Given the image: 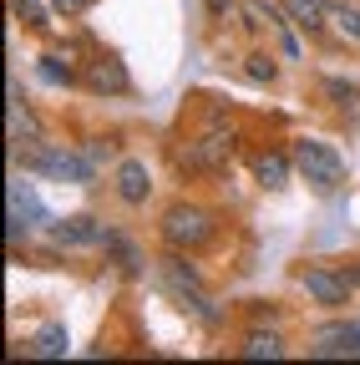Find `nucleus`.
I'll list each match as a JSON object with an SVG mask.
<instances>
[{"label": "nucleus", "instance_id": "obj_1", "mask_svg": "<svg viewBox=\"0 0 360 365\" xmlns=\"http://www.w3.org/2000/svg\"><path fill=\"white\" fill-rule=\"evenodd\" d=\"M158 234H163V244L168 249H203L213 234H218V223H213V213L208 208H198V203H173L168 213H163V223H158Z\"/></svg>", "mask_w": 360, "mask_h": 365}, {"label": "nucleus", "instance_id": "obj_2", "mask_svg": "<svg viewBox=\"0 0 360 365\" xmlns=\"http://www.w3.org/2000/svg\"><path fill=\"white\" fill-rule=\"evenodd\" d=\"M229 158H234V127H223V122H208L193 143L178 148V168L183 173H218Z\"/></svg>", "mask_w": 360, "mask_h": 365}, {"label": "nucleus", "instance_id": "obj_3", "mask_svg": "<svg viewBox=\"0 0 360 365\" xmlns=\"http://www.w3.org/2000/svg\"><path fill=\"white\" fill-rule=\"evenodd\" d=\"M163 284L173 289V299L183 304V309H193L203 325H218V309L208 304V294H203V284H198V269L183 259V249H173V254L163 259Z\"/></svg>", "mask_w": 360, "mask_h": 365}, {"label": "nucleus", "instance_id": "obj_4", "mask_svg": "<svg viewBox=\"0 0 360 365\" xmlns=\"http://www.w3.org/2000/svg\"><path fill=\"white\" fill-rule=\"evenodd\" d=\"M294 168H299L320 193H335L340 182H345V163H340L325 143H309V137H304V143H294Z\"/></svg>", "mask_w": 360, "mask_h": 365}, {"label": "nucleus", "instance_id": "obj_5", "mask_svg": "<svg viewBox=\"0 0 360 365\" xmlns=\"http://www.w3.org/2000/svg\"><path fill=\"white\" fill-rule=\"evenodd\" d=\"M16 158H21L26 168H36V173L61 178V182H92V158H76V153H66V148H31V153L16 148Z\"/></svg>", "mask_w": 360, "mask_h": 365}, {"label": "nucleus", "instance_id": "obj_6", "mask_svg": "<svg viewBox=\"0 0 360 365\" xmlns=\"http://www.w3.org/2000/svg\"><path fill=\"white\" fill-rule=\"evenodd\" d=\"M46 218V208H41V198L31 193V182H11L6 188V234H11V244L21 239V234H31V228Z\"/></svg>", "mask_w": 360, "mask_h": 365}, {"label": "nucleus", "instance_id": "obj_7", "mask_svg": "<svg viewBox=\"0 0 360 365\" xmlns=\"http://www.w3.org/2000/svg\"><path fill=\"white\" fill-rule=\"evenodd\" d=\"M309 355L314 360H350L360 355V319H340V325H325L309 335Z\"/></svg>", "mask_w": 360, "mask_h": 365}, {"label": "nucleus", "instance_id": "obj_8", "mask_svg": "<svg viewBox=\"0 0 360 365\" xmlns=\"http://www.w3.org/2000/svg\"><path fill=\"white\" fill-rule=\"evenodd\" d=\"M299 284H304V294L314 299V304H325V309H340V304H350V279L345 274H335V269H304L299 274Z\"/></svg>", "mask_w": 360, "mask_h": 365}, {"label": "nucleus", "instance_id": "obj_9", "mask_svg": "<svg viewBox=\"0 0 360 365\" xmlns=\"http://www.w3.org/2000/svg\"><path fill=\"white\" fill-rule=\"evenodd\" d=\"M148 193H153L148 163H143V158H122V163H117V198H122L127 208H138V203H148Z\"/></svg>", "mask_w": 360, "mask_h": 365}, {"label": "nucleus", "instance_id": "obj_10", "mask_svg": "<svg viewBox=\"0 0 360 365\" xmlns=\"http://www.w3.org/2000/svg\"><path fill=\"white\" fill-rule=\"evenodd\" d=\"M51 244H56V249H81V244H102V223H97V218H86V213L56 218V223H51Z\"/></svg>", "mask_w": 360, "mask_h": 365}, {"label": "nucleus", "instance_id": "obj_11", "mask_svg": "<svg viewBox=\"0 0 360 365\" xmlns=\"http://www.w3.org/2000/svg\"><path fill=\"white\" fill-rule=\"evenodd\" d=\"M81 81L92 86V91H127V86H132V76H127V66H122L117 56H102V61H92Z\"/></svg>", "mask_w": 360, "mask_h": 365}, {"label": "nucleus", "instance_id": "obj_12", "mask_svg": "<svg viewBox=\"0 0 360 365\" xmlns=\"http://www.w3.org/2000/svg\"><path fill=\"white\" fill-rule=\"evenodd\" d=\"M102 249L117 259V269H122V274H143V254H138V244L122 239L117 228H102Z\"/></svg>", "mask_w": 360, "mask_h": 365}, {"label": "nucleus", "instance_id": "obj_13", "mask_svg": "<svg viewBox=\"0 0 360 365\" xmlns=\"http://www.w3.org/2000/svg\"><path fill=\"white\" fill-rule=\"evenodd\" d=\"M284 16L299 26V31H320L330 21V0H284Z\"/></svg>", "mask_w": 360, "mask_h": 365}, {"label": "nucleus", "instance_id": "obj_14", "mask_svg": "<svg viewBox=\"0 0 360 365\" xmlns=\"http://www.w3.org/2000/svg\"><path fill=\"white\" fill-rule=\"evenodd\" d=\"M239 355L244 360H284V340L274 330H249L244 345H239Z\"/></svg>", "mask_w": 360, "mask_h": 365}, {"label": "nucleus", "instance_id": "obj_15", "mask_svg": "<svg viewBox=\"0 0 360 365\" xmlns=\"http://www.w3.org/2000/svg\"><path fill=\"white\" fill-rule=\"evenodd\" d=\"M289 168H294V163H289L284 153H259V158H254V178L264 182V188H284V182H289Z\"/></svg>", "mask_w": 360, "mask_h": 365}, {"label": "nucleus", "instance_id": "obj_16", "mask_svg": "<svg viewBox=\"0 0 360 365\" xmlns=\"http://www.w3.org/2000/svg\"><path fill=\"white\" fill-rule=\"evenodd\" d=\"M66 350H71L66 325H46V330H36V340H31V355H36V360H56V355H66Z\"/></svg>", "mask_w": 360, "mask_h": 365}, {"label": "nucleus", "instance_id": "obj_17", "mask_svg": "<svg viewBox=\"0 0 360 365\" xmlns=\"http://www.w3.org/2000/svg\"><path fill=\"white\" fill-rule=\"evenodd\" d=\"M6 122H11V148H21V143H36V137H41V127H36V117L26 112V102H21V97H11V107H6Z\"/></svg>", "mask_w": 360, "mask_h": 365}, {"label": "nucleus", "instance_id": "obj_18", "mask_svg": "<svg viewBox=\"0 0 360 365\" xmlns=\"http://www.w3.org/2000/svg\"><path fill=\"white\" fill-rule=\"evenodd\" d=\"M325 91L335 97V107H340V112L360 117V86H355V81H340V76H330V81H325Z\"/></svg>", "mask_w": 360, "mask_h": 365}, {"label": "nucleus", "instance_id": "obj_19", "mask_svg": "<svg viewBox=\"0 0 360 365\" xmlns=\"http://www.w3.org/2000/svg\"><path fill=\"white\" fill-rule=\"evenodd\" d=\"M41 81H51V86H71L76 81V71H71V61H61V56H41Z\"/></svg>", "mask_w": 360, "mask_h": 365}, {"label": "nucleus", "instance_id": "obj_20", "mask_svg": "<svg viewBox=\"0 0 360 365\" xmlns=\"http://www.w3.org/2000/svg\"><path fill=\"white\" fill-rule=\"evenodd\" d=\"M244 76H249V81H259V86H269V81L279 76V66L269 61L264 51H254V56H244Z\"/></svg>", "mask_w": 360, "mask_h": 365}, {"label": "nucleus", "instance_id": "obj_21", "mask_svg": "<svg viewBox=\"0 0 360 365\" xmlns=\"http://www.w3.org/2000/svg\"><path fill=\"white\" fill-rule=\"evenodd\" d=\"M330 21H335L345 36H355V41H360V11H350V6H330Z\"/></svg>", "mask_w": 360, "mask_h": 365}, {"label": "nucleus", "instance_id": "obj_22", "mask_svg": "<svg viewBox=\"0 0 360 365\" xmlns=\"http://www.w3.org/2000/svg\"><path fill=\"white\" fill-rule=\"evenodd\" d=\"M16 11H21V21H26V26H46V16H41L36 0H16Z\"/></svg>", "mask_w": 360, "mask_h": 365}, {"label": "nucleus", "instance_id": "obj_23", "mask_svg": "<svg viewBox=\"0 0 360 365\" xmlns=\"http://www.w3.org/2000/svg\"><path fill=\"white\" fill-rule=\"evenodd\" d=\"M208 11H213V16H229V11H234V0H208Z\"/></svg>", "mask_w": 360, "mask_h": 365}, {"label": "nucleus", "instance_id": "obj_24", "mask_svg": "<svg viewBox=\"0 0 360 365\" xmlns=\"http://www.w3.org/2000/svg\"><path fill=\"white\" fill-rule=\"evenodd\" d=\"M51 6H56V11H81L86 0H51Z\"/></svg>", "mask_w": 360, "mask_h": 365}, {"label": "nucleus", "instance_id": "obj_25", "mask_svg": "<svg viewBox=\"0 0 360 365\" xmlns=\"http://www.w3.org/2000/svg\"><path fill=\"white\" fill-rule=\"evenodd\" d=\"M345 279H350V284H360V269H345Z\"/></svg>", "mask_w": 360, "mask_h": 365}]
</instances>
